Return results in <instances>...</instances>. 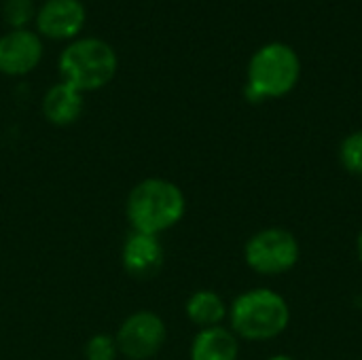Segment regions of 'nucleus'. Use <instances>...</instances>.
I'll list each match as a JSON object with an SVG mask.
<instances>
[{
	"mask_svg": "<svg viewBox=\"0 0 362 360\" xmlns=\"http://www.w3.org/2000/svg\"><path fill=\"white\" fill-rule=\"evenodd\" d=\"M187 212L182 189L168 178H144L132 187L125 199V216L132 231L161 236L174 229Z\"/></svg>",
	"mask_w": 362,
	"mask_h": 360,
	"instance_id": "1",
	"label": "nucleus"
},
{
	"mask_svg": "<svg viewBox=\"0 0 362 360\" xmlns=\"http://www.w3.org/2000/svg\"><path fill=\"white\" fill-rule=\"evenodd\" d=\"M291 306L284 295L274 289L257 286L240 293L229 303V329L242 342H272L291 325Z\"/></svg>",
	"mask_w": 362,
	"mask_h": 360,
	"instance_id": "2",
	"label": "nucleus"
},
{
	"mask_svg": "<svg viewBox=\"0 0 362 360\" xmlns=\"http://www.w3.org/2000/svg\"><path fill=\"white\" fill-rule=\"evenodd\" d=\"M301 79V59L286 42H267L255 51L246 70L244 98L250 104L288 95Z\"/></svg>",
	"mask_w": 362,
	"mask_h": 360,
	"instance_id": "3",
	"label": "nucleus"
},
{
	"mask_svg": "<svg viewBox=\"0 0 362 360\" xmlns=\"http://www.w3.org/2000/svg\"><path fill=\"white\" fill-rule=\"evenodd\" d=\"M59 79L81 93L98 91L106 87L117 70L119 57L117 51L102 38L87 36L72 40L59 55Z\"/></svg>",
	"mask_w": 362,
	"mask_h": 360,
	"instance_id": "4",
	"label": "nucleus"
},
{
	"mask_svg": "<svg viewBox=\"0 0 362 360\" xmlns=\"http://www.w3.org/2000/svg\"><path fill=\"white\" fill-rule=\"evenodd\" d=\"M301 244L291 229L265 227L252 233L244 244V263L257 276H284L297 267Z\"/></svg>",
	"mask_w": 362,
	"mask_h": 360,
	"instance_id": "5",
	"label": "nucleus"
},
{
	"mask_svg": "<svg viewBox=\"0 0 362 360\" xmlns=\"http://www.w3.org/2000/svg\"><path fill=\"white\" fill-rule=\"evenodd\" d=\"M119 354L127 360H151L161 352L168 339V327L163 318L151 310L129 314L115 335Z\"/></svg>",
	"mask_w": 362,
	"mask_h": 360,
	"instance_id": "6",
	"label": "nucleus"
},
{
	"mask_svg": "<svg viewBox=\"0 0 362 360\" xmlns=\"http://www.w3.org/2000/svg\"><path fill=\"white\" fill-rule=\"evenodd\" d=\"M38 34L53 40H72L87 21L81 0H45L36 11Z\"/></svg>",
	"mask_w": 362,
	"mask_h": 360,
	"instance_id": "7",
	"label": "nucleus"
},
{
	"mask_svg": "<svg viewBox=\"0 0 362 360\" xmlns=\"http://www.w3.org/2000/svg\"><path fill=\"white\" fill-rule=\"evenodd\" d=\"M42 59L40 36L32 30H8L0 36V72L25 76Z\"/></svg>",
	"mask_w": 362,
	"mask_h": 360,
	"instance_id": "8",
	"label": "nucleus"
},
{
	"mask_svg": "<svg viewBox=\"0 0 362 360\" xmlns=\"http://www.w3.org/2000/svg\"><path fill=\"white\" fill-rule=\"evenodd\" d=\"M165 261V250L159 236L132 231L121 248V265L136 280L155 278Z\"/></svg>",
	"mask_w": 362,
	"mask_h": 360,
	"instance_id": "9",
	"label": "nucleus"
},
{
	"mask_svg": "<svg viewBox=\"0 0 362 360\" xmlns=\"http://www.w3.org/2000/svg\"><path fill=\"white\" fill-rule=\"evenodd\" d=\"M85 93L74 89L72 85L59 81L49 87L42 95V115L51 125L66 127L81 119L85 108Z\"/></svg>",
	"mask_w": 362,
	"mask_h": 360,
	"instance_id": "10",
	"label": "nucleus"
},
{
	"mask_svg": "<svg viewBox=\"0 0 362 360\" xmlns=\"http://www.w3.org/2000/svg\"><path fill=\"white\" fill-rule=\"evenodd\" d=\"M191 360H238L240 359V339L238 335L221 325L210 329H199L189 348Z\"/></svg>",
	"mask_w": 362,
	"mask_h": 360,
	"instance_id": "11",
	"label": "nucleus"
},
{
	"mask_svg": "<svg viewBox=\"0 0 362 360\" xmlns=\"http://www.w3.org/2000/svg\"><path fill=\"white\" fill-rule=\"evenodd\" d=\"M185 314L193 327L199 329H210V327H221L225 325L229 316V306L227 301L212 289H199L189 295L185 303Z\"/></svg>",
	"mask_w": 362,
	"mask_h": 360,
	"instance_id": "12",
	"label": "nucleus"
},
{
	"mask_svg": "<svg viewBox=\"0 0 362 360\" xmlns=\"http://www.w3.org/2000/svg\"><path fill=\"white\" fill-rule=\"evenodd\" d=\"M38 6L34 0H4L2 2V19L11 30H25L36 19Z\"/></svg>",
	"mask_w": 362,
	"mask_h": 360,
	"instance_id": "13",
	"label": "nucleus"
},
{
	"mask_svg": "<svg viewBox=\"0 0 362 360\" xmlns=\"http://www.w3.org/2000/svg\"><path fill=\"white\" fill-rule=\"evenodd\" d=\"M339 163L346 172L362 178V129L348 134L339 144Z\"/></svg>",
	"mask_w": 362,
	"mask_h": 360,
	"instance_id": "14",
	"label": "nucleus"
},
{
	"mask_svg": "<svg viewBox=\"0 0 362 360\" xmlns=\"http://www.w3.org/2000/svg\"><path fill=\"white\" fill-rule=\"evenodd\" d=\"M85 360H117L119 359V346L115 335L108 333H95L87 339L83 348Z\"/></svg>",
	"mask_w": 362,
	"mask_h": 360,
	"instance_id": "15",
	"label": "nucleus"
},
{
	"mask_svg": "<svg viewBox=\"0 0 362 360\" xmlns=\"http://www.w3.org/2000/svg\"><path fill=\"white\" fill-rule=\"evenodd\" d=\"M356 257H358V261H361L362 265V227L361 231H358V236H356Z\"/></svg>",
	"mask_w": 362,
	"mask_h": 360,
	"instance_id": "16",
	"label": "nucleus"
},
{
	"mask_svg": "<svg viewBox=\"0 0 362 360\" xmlns=\"http://www.w3.org/2000/svg\"><path fill=\"white\" fill-rule=\"evenodd\" d=\"M267 360H297V359H295V356H291V354H282V352H280V354H274V356H269Z\"/></svg>",
	"mask_w": 362,
	"mask_h": 360,
	"instance_id": "17",
	"label": "nucleus"
}]
</instances>
